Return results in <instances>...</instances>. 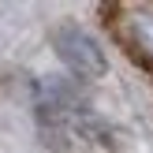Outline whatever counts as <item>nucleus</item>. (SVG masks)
I'll use <instances>...</instances> for the list:
<instances>
[{
    "label": "nucleus",
    "mask_w": 153,
    "mask_h": 153,
    "mask_svg": "<svg viewBox=\"0 0 153 153\" xmlns=\"http://www.w3.org/2000/svg\"><path fill=\"white\" fill-rule=\"evenodd\" d=\"M108 15H112L108 22H112L116 41L142 67L153 71V4L149 0H142V4H112Z\"/></svg>",
    "instance_id": "3"
},
{
    "label": "nucleus",
    "mask_w": 153,
    "mask_h": 153,
    "mask_svg": "<svg viewBox=\"0 0 153 153\" xmlns=\"http://www.w3.org/2000/svg\"><path fill=\"white\" fill-rule=\"evenodd\" d=\"M37 116V134H41L45 149L52 153H94L108 146L112 127L105 116H97L90 101L60 105V108H34Z\"/></svg>",
    "instance_id": "1"
},
{
    "label": "nucleus",
    "mask_w": 153,
    "mask_h": 153,
    "mask_svg": "<svg viewBox=\"0 0 153 153\" xmlns=\"http://www.w3.org/2000/svg\"><path fill=\"white\" fill-rule=\"evenodd\" d=\"M49 45H52V52H56V60L64 64L67 79L90 86V82H97V79L108 75V52H105V45L97 41L82 22L56 19L49 26Z\"/></svg>",
    "instance_id": "2"
}]
</instances>
